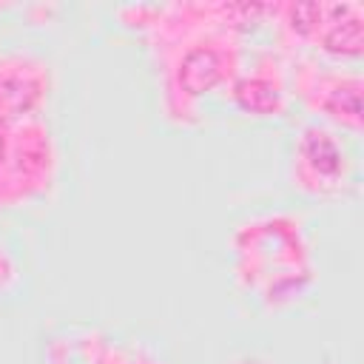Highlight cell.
I'll return each mask as SVG.
<instances>
[{
  "label": "cell",
  "instance_id": "6",
  "mask_svg": "<svg viewBox=\"0 0 364 364\" xmlns=\"http://www.w3.org/2000/svg\"><path fill=\"white\" fill-rule=\"evenodd\" d=\"M327 105H330V111H336L338 117H347V119L358 122V117H361V88H358L355 82H353V85H341V88H336V91L330 94Z\"/></svg>",
  "mask_w": 364,
  "mask_h": 364
},
{
  "label": "cell",
  "instance_id": "2",
  "mask_svg": "<svg viewBox=\"0 0 364 364\" xmlns=\"http://www.w3.org/2000/svg\"><path fill=\"white\" fill-rule=\"evenodd\" d=\"M37 82L28 80V77H6L0 80V117L11 119L23 111L31 108V102L37 100Z\"/></svg>",
  "mask_w": 364,
  "mask_h": 364
},
{
  "label": "cell",
  "instance_id": "1",
  "mask_svg": "<svg viewBox=\"0 0 364 364\" xmlns=\"http://www.w3.org/2000/svg\"><path fill=\"white\" fill-rule=\"evenodd\" d=\"M219 71H222V60L213 48H193L182 60L179 82L188 94H202L213 88V82L219 80Z\"/></svg>",
  "mask_w": 364,
  "mask_h": 364
},
{
  "label": "cell",
  "instance_id": "8",
  "mask_svg": "<svg viewBox=\"0 0 364 364\" xmlns=\"http://www.w3.org/2000/svg\"><path fill=\"white\" fill-rule=\"evenodd\" d=\"M0 159H3V136H0Z\"/></svg>",
  "mask_w": 364,
  "mask_h": 364
},
{
  "label": "cell",
  "instance_id": "7",
  "mask_svg": "<svg viewBox=\"0 0 364 364\" xmlns=\"http://www.w3.org/2000/svg\"><path fill=\"white\" fill-rule=\"evenodd\" d=\"M318 17H321V6L316 0H301V3H296L290 9V23L299 31H310L318 23Z\"/></svg>",
  "mask_w": 364,
  "mask_h": 364
},
{
  "label": "cell",
  "instance_id": "3",
  "mask_svg": "<svg viewBox=\"0 0 364 364\" xmlns=\"http://www.w3.org/2000/svg\"><path fill=\"white\" fill-rule=\"evenodd\" d=\"M236 102L245 108V111H253V114H267L279 105V91L273 82L267 80H242L236 85Z\"/></svg>",
  "mask_w": 364,
  "mask_h": 364
},
{
  "label": "cell",
  "instance_id": "4",
  "mask_svg": "<svg viewBox=\"0 0 364 364\" xmlns=\"http://www.w3.org/2000/svg\"><path fill=\"white\" fill-rule=\"evenodd\" d=\"M364 43V28L358 17L338 20L327 34H324V48L333 54H358Z\"/></svg>",
  "mask_w": 364,
  "mask_h": 364
},
{
  "label": "cell",
  "instance_id": "5",
  "mask_svg": "<svg viewBox=\"0 0 364 364\" xmlns=\"http://www.w3.org/2000/svg\"><path fill=\"white\" fill-rule=\"evenodd\" d=\"M304 156L318 173H336L341 168V154L333 145V139L321 131H310L304 139Z\"/></svg>",
  "mask_w": 364,
  "mask_h": 364
}]
</instances>
